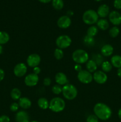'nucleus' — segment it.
<instances>
[{
  "mask_svg": "<svg viewBox=\"0 0 121 122\" xmlns=\"http://www.w3.org/2000/svg\"><path fill=\"white\" fill-rule=\"evenodd\" d=\"M93 112L98 119L107 120L110 119L112 114V110L109 106L103 102H98L94 106Z\"/></svg>",
  "mask_w": 121,
  "mask_h": 122,
  "instance_id": "f257e3e1",
  "label": "nucleus"
},
{
  "mask_svg": "<svg viewBox=\"0 0 121 122\" xmlns=\"http://www.w3.org/2000/svg\"><path fill=\"white\" fill-rule=\"evenodd\" d=\"M65 101L60 97H55L49 102V108L55 113H59L65 109Z\"/></svg>",
  "mask_w": 121,
  "mask_h": 122,
  "instance_id": "f03ea898",
  "label": "nucleus"
},
{
  "mask_svg": "<svg viewBox=\"0 0 121 122\" xmlns=\"http://www.w3.org/2000/svg\"><path fill=\"white\" fill-rule=\"evenodd\" d=\"M72 58L76 64H84L86 63L89 60V56L87 52L82 49H78L73 52Z\"/></svg>",
  "mask_w": 121,
  "mask_h": 122,
  "instance_id": "7ed1b4c3",
  "label": "nucleus"
},
{
  "mask_svg": "<svg viewBox=\"0 0 121 122\" xmlns=\"http://www.w3.org/2000/svg\"><path fill=\"white\" fill-rule=\"evenodd\" d=\"M63 96L66 100H73L77 97L78 91L76 87L72 84L67 83L63 86L62 92Z\"/></svg>",
  "mask_w": 121,
  "mask_h": 122,
  "instance_id": "20e7f679",
  "label": "nucleus"
},
{
  "mask_svg": "<svg viewBox=\"0 0 121 122\" xmlns=\"http://www.w3.org/2000/svg\"><path fill=\"white\" fill-rule=\"evenodd\" d=\"M83 21L88 25H93L98 20V15L97 12L93 10H88L83 14Z\"/></svg>",
  "mask_w": 121,
  "mask_h": 122,
  "instance_id": "39448f33",
  "label": "nucleus"
},
{
  "mask_svg": "<svg viewBox=\"0 0 121 122\" xmlns=\"http://www.w3.org/2000/svg\"><path fill=\"white\" fill-rule=\"evenodd\" d=\"M55 42L58 48L62 50L68 48L71 45L72 40L69 36L66 35H62L56 38Z\"/></svg>",
  "mask_w": 121,
  "mask_h": 122,
  "instance_id": "423d86ee",
  "label": "nucleus"
},
{
  "mask_svg": "<svg viewBox=\"0 0 121 122\" xmlns=\"http://www.w3.org/2000/svg\"><path fill=\"white\" fill-rule=\"evenodd\" d=\"M77 78L79 82L84 84H88L93 80V75L87 70H82L78 72Z\"/></svg>",
  "mask_w": 121,
  "mask_h": 122,
  "instance_id": "0eeeda50",
  "label": "nucleus"
},
{
  "mask_svg": "<svg viewBox=\"0 0 121 122\" xmlns=\"http://www.w3.org/2000/svg\"><path fill=\"white\" fill-rule=\"evenodd\" d=\"M41 61V58L37 54H31L27 57V64L30 67L34 68L38 66Z\"/></svg>",
  "mask_w": 121,
  "mask_h": 122,
  "instance_id": "6e6552de",
  "label": "nucleus"
},
{
  "mask_svg": "<svg viewBox=\"0 0 121 122\" xmlns=\"http://www.w3.org/2000/svg\"><path fill=\"white\" fill-rule=\"evenodd\" d=\"M27 71V67L26 64L23 63H18L15 66L13 70V72L15 76L21 77L25 76Z\"/></svg>",
  "mask_w": 121,
  "mask_h": 122,
  "instance_id": "1a4fd4ad",
  "label": "nucleus"
},
{
  "mask_svg": "<svg viewBox=\"0 0 121 122\" xmlns=\"http://www.w3.org/2000/svg\"><path fill=\"white\" fill-rule=\"evenodd\" d=\"M93 79L96 83L98 84H104L107 81V76L106 73L102 70H97L94 73L93 75Z\"/></svg>",
  "mask_w": 121,
  "mask_h": 122,
  "instance_id": "9d476101",
  "label": "nucleus"
},
{
  "mask_svg": "<svg viewBox=\"0 0 121 122\" xmlns=\"http://www.w3.org/2000/svg\"><path fill=\"white\" fill-rule=\"evenodd\" d=\"M39 81L38 75L34 73H30L27 75L24 78V83L26 86L29 87L34 86L37 85Z\"/></svg>",
  "mask_w": 121,
  "mask_h": 122,
  "instance_id": "9b49d317",
  "label": "nucleus"
},
{
  "mask_svg": "<svg viewBox=\"0 0 121 122\" xmlns=\"http://www.w3.org/2000/svg\"><path fill=\"white\" fill-rule=\"evenodd\" d=\"M108 17L110 22L115 26L121 24V14L117 11H112L110 12Z\"/></svg>",
  "mask_w": 121,
  "mask_h": 122,
  "instance_id": "f8f14e48",
  "label": "nucleus"
},
{
  "mask_svg": "<svg viewBox=\"0 0 121 122\" xmlns=\"http://www.w3.org/2000/svg\"><path fill=\"white\" fill-rule=\"evenodd\" d=\"M71 20L68 15H62L58 19L57 25L60 29H67L71 26Z\"/></svg>",
  "mask_w": 121,
  "mask_h": 122,
  "instance_id": "ddd939ff",
  "label": "nucleus"
},
{
  "mask_svg": "<svg viewBox=\"0 0 121 122\" xmlns=\"http://www.w3.org/2000/svg\"><path fill=\"white\" fill-rule=\"evenodd\" d=\"M97 13L98 17L102 19H104L109 15L110 13V8L107 4H102L98 7Z\"/></svg>",
  "mask_w": 121,
  "mask_h": 122,
  "instance_id": "4468645a",
  "label": "nucleus"
},
{
  "mask_svg": "<svg viewBox=\"0 0 121 122\" xmlns=\"http://www.w3.org/2000/svg\"><path fill=\"white\" fill-rule=\"evenodd\" d=\"M55 80L56 83L60 86L65 85L68 82L67 76L65 73L62 72L57 73L55 77Z\"/></svg>",
  "mask_w": 121,
  "mask_h": 122,
  "instance_id": "2eb2a0df",
  "label": "nucleus"
},
{
  "mask_svg": "<svg viewBox=\"0 0 121 122\" xmlns=\"http://www.w3.org/2000/svg\"><path fill=\"white\" fill-rule=\"evenodd\" d=\"M15 119L17 122H30L29 115L24 110L18 112L15 114Z\"/></svg>",
  "mask_w": 121,
  "mask_h": 122,
  "instance_id": "dca6fc26",
  "label": "nucleus"
},
{
  "mask_svg": "<svg viewBox=\"0 0 121 122\" xmlns=\"http://www.w3.org/2000/svg\"><path fill=\"white\" fill-rule=\"evenodd\" d=\"M19 107L24 110H27L32 106V101L27 97H21L19 100Z\"/></svg>",
  "mask_w": 121,
  "mask_h": 122,
  "instance_id": "f3484780",
  "label": "nucleus"
},
{
  "mask_svg": "<svg viewBox=\"0 0 121 122\" xmlns=\"http://www.w3.org/2000/svg\"><path fill=\"white\" fill-rule=\"evenodd\" d=\"M113 52V47L110 44H105L101 48V53L104 57H109Z\"/></svg>",
  "mask_w": 121,
  "mask_h": 122,
  "instance_id": "a211bd4d",
  "label": "nucleus"
},
{
  "mask_svg": "<svg viewBox=\"0 0 121 122\" xmlns=\"http://www.w3.org/2000/svg\"><path fill=\"white\" fill-rule=\"evenodd\" d=\"M97 24V27L98 29L102 30H106L109 27V23L108 20L106 19H98Z\"/></svg>",
  "mask_w": 121,
  "mask_h": 122,
  "instance_id": "6ab92c4d",
  "label": "nucleus"
},
{
  "mask_svg": "<svg viewBox=\"0 0 121 122\" xmlns=\"http://www.w3.org/2000/svg\"><path fill=\"white\" fill-rule=\"evenodd\" d=\"M110 63H111L112 66L115 67L119 69L121 67V56L119 55H115L112 56L110 59Z\"/></svg>",
  "mask_w": 121,
  "mask_h": 122,
  "instance_id": "aec40b11",
  "label": "nucleus"
},
{
  "mask_svg": "<svg viewBox=\"0 0 121 122\" xmlns=\"http://www.w3.org/2000/svg\"><path fill=\"white\" fill-rule=\"evenodd\" d=\"M86 69L90 73H94L97 71V64L96 62L93 60H88L86 63Z\"/></svg>",
  "mask_w": 121,
  "mask_h": 122,
  "instance_id": "412c9836",
  "label": "nucleus"
},
{
  "mask_svg": "<svg viewBox=\"0 0 121 122\" xmlns=\"http://www.w3.org/2000/svg\"><path fill=\"white\" fill-rule=\"evenodd\" d=\"M37 104L39 108L42 110H46L49 107V102L46 98H40L37 101Z\"/></svg>",
  "mask_w": 121,
  "mask_h": 122,
  "instance_id": "4be33fe9",
  "label": "nucleus"
},
{
  "mask_svg": "<svg viewBox=\"0 0 121 122\" xmlns=\"http://www.w3.org/2000/svg\"><path fill=\"white\" fill-rule=\"evenodd\" d=\"M10 95L11 97V98L13 100H14V101H17V100H20V98H21V92L18 88H13L11 90V91Z\"/></svg>",
  "mask_w": 121,
  "mask_h": 122,
  "instance_id": "5701e85b",
  "label": "nucleus"
},
{
  "mask_svg": "<svg viewBox=\"0 0 121 122\" xmlns=\"http://www.w3.org/2000/svg\"><path fill=\"white\" fill-rule=\"evenodd\" d=\"M9 40V35L8 33L4 31H0V45L7 44Z\"/></svg>",
  "mask_w": 121,
  "mask_h": 122,
  "instance_id": "b1692460",
  "label": "nucleus"
},
{
  "mask_svg": "<svg viewBox=\"0 0 121 122\" xmlns=\"http://www.w3.org/2000/svg\"><path fill=\"white\" fill-rule=\"evenodd\" d=\"M98 32V29L96 26L92 25L88 28L87 30V35L91 37H94Z\"/></svg>",
  "mask_w": 121,
  "mask_h": 122,
  "instance_id": "393cba45",
  "label": "nucleus"
},
{
  "mask_svg": "<svg viewBox=\"0 0 121 122\" xmlns=\"http://www.w3.org/2000/svg\"><path fill=\"white\" fill-rule=\"evenodd\" d=\"M83 42L86 46H93L95 44V39L94 37L90 36L88 35H86L83 38Z\"/></svg>",
  "mask_w": 121,
  "mask_h": 122,
  "instance_id": "a878e982",
  "label": "nucleus"
},
{
  "mask_svg": "<svg viewBox=\"0 0 121 122\" xmlns=\"http://www.w3.org/2000/svg\"><path fill=\"white\" fill-rule=\"evenodd\" d=\"M52 4L53 8L56 10H60L64 8V6L63 0H52Z\"/></svg>",
  "mask_w": 121,
  "mask_h": 122,
  "instance_id": "bb28decb",
  "label": "nucleus"
},
{
  "mask_svg": "<svg viewBox=\"0 0 121 122\" xmlns=\"http://www.w3.org/2000/svg\"><path fill=\"white\" fill-rule=\"evenodd\" d=\"M102 71H104V73H107L110 72L112 69V65L111 63L108 61H105L102 63Z\"/></svg>",
  "mask_w": 121,
  "mask_h": 122,
  "instance_id": "cd10ccee",
  "label": "nucleus"
},
{
  "mask_svg": "<svg viewBox=\"0 0 121 122\" xmlns=\"http://www.w3.org/2000/svg\"><path fill=\"white\" fill-rule=\"evenodd\" d=\"M120 33V30L118 27L117 26H113L111 27L109 30V34L110 37L113 38H116L119 35Z\"/></svg>",
  "mask_w": 121,
  "mask_h": 122,
  "instance_id": "c85d7f7f",
  "label": "nucleus"
},
{
  "mask_svg": "<svg viewBox=\"0 0 121 122\" xmlns=\"http://www.w3.org/2000/svg\"><path fill=\"white\" fill-rule=\"evenodd\" d=\"M64 53L63 52L62 50H61L60 48H56L55 50L54 57L56 60H61L64 57Z\"/></svg>",
  "mask_w": 121,
  "mask_h": 122,
  "instance_id": "c756f323",
  "label": "nucleus"
},
{
  "mask_svg": "<svg viewBox=\"0 0 121 122\" xmlns=\"http://www.w3.org/2000/svg\"><path fill=\"white\" fill-rule=\"evenodd\" d=\"M52 91L55 95H59L62 92V87L58 84H56L52 87Z\"/></svg>",
  "mask_w": 121,
  "mask_h": 122,
  "instance_id": "7c9ffc66",
  "label": "nucleus"
},
{
  "mask_svg": "<svg viewBox=\"0 0 121 122\" xmlns=\"http://www.w3.org/2000/svg\"><path fill=\"white\" fill-rule=\"evenodd\" d=\"M92 60L96 62V63L97 64V66L100 65V64L102 65V63L103 62V56H102V55H100V54L94 55V58Z\"/></svg>",
  "mask_w": 121,
  "mask_h": 122,
  "instance_id": "2f4dec72",
  "label": "nucleus"
},
{
  "mask_svg": "<svg viewBox=\"0 0 121 122\" xmlns=\"http://www.w3.org/2000/svg\"><path fill=\"white\" fill-rule=\"evenodd\" d=\"M87 122H98V119L95 114H90L87 117Z\"/></svg>",
  "mask_w": 121,
  "mask_h": 122,
  "instance_id": "473e14b6",
  "label": "nucleus"
},
{
  "mask_svg": "<svg viewBox=\"0 0 121 122\" xmlns=\"http://www.w3.org/2000/svg\"><path fill=\"white\" fill-rule=\"evenodd\" d=\"M19 108V103H17V102H13L11 104L9 108H10V110L13 112H15L17 111H18Z\"/></svg>",
  "mask_w": 121,
  "mask_h": 122,
  "instance_id": "72a5a7b5",
  "label": "nucleus"
},
{
  "mask_svg": "<svg viewBox=\"0 0 121 122\" xmlns=\"http://www.w3.org/2000/svg\"><path fill=\"white\" fill-rule=\"evenodd\" d=\"M113 6L116 9H121V0H114Z\"/></svg>",
  "mask_w": 121,
  "mask_h": 122,
  "instance_id": "f704fd0d",
  "label": "nucleus"
},
{
  "mask_svg": "<svg viewBox=\"0 0 121 122\" xmlns=\"http://www.w3.org/2000/svg\"><path fill=\"white\" fill-rule=\"evenodd\" d=\"M43 83L44 86H49L51 85V83H52V81H51V79L49 77H45L43 79Z\"/></svg>",
  "mask_w": 121,
  "mask_h": 122,
  "instance_id": "c9c22d12",
  "label": "nucleus"
},
{
  "mask_svg": "<svg viewBox=\"0 0 121 122\" xmlns=\"http://www.w3.org/2000/svg\"><path fill=\"white\" fill-rule=\"evenodd\" d=\"M10 119L9 117L6 115H2L0 116V122H9Z\"/></svg>",
  "mask_w": 121,
  "mask_h": 122,
  "instance_id": "e433bc0d",
  "label": "nucleus"
},
{
  "mask_svg": "<svg viewBox=\"0 0 121 122\" xmlns=\"http://www.w3.org/2000/svg\"><path fill=\"white\" fill-rule=\"evenodd\" d=\"M40 71H41V69H40V68L39 67L37 66L33 68V73H34L35 75H38L40 73Z\"/></svg>",
  "mask_w": 121,
  "mask_h": 122,
  "instance_id": "4c0bfd02",
  "label": "nucleus"
},
{
  "mask_svg": "<svg viewBox=\"0 0 121 122\" xmlns=\"http://www.w3.org/2000/svg\"><path fill=\"white\" fill-rule=\"evenodd\" d=\"M74 69L75 71H77V72H79L81 70H82V67L81 66V64H76L74 66Z\"/></svg>",
  "mask_w": 121,
  "mask_h": 122,
  "instance_id": "58836bf2",
  "label": "nucleus"
},
{
  "mask_svg": "<svg viewBox=\"0 0 121 122\" xmlns=\"http://www.w3.org/2000/svg\"><path fill=\"white\" fill-rule=\"evenodd\" d=\"M5 76V72L2 69H0V82L2 81L4 78Z\"/></svg>",
  "mask_w": 121,
  "mask_h": 122,
  "instance_id": "ea45409f",
  "label": "nucleus"
},
{
  "mask_svg": "<svg viewBox=\"0 0 121 122\" xmlns=\"http://www.w3.org/2000/svg\"><path fill=\"white\" fill-rule=\"evenodd\" d=\"M40 2H42V3L43 4H47V3H49L50 2L52 1V0H38Z\"/></svg>",
  "mask_w": 121,
  "mask_h": 122,
  "instance_id": "a19ab883",
  "label": "nucleus"
},
{
  "mask_svg": "<svg viewBox=\"0 0 121 122\" xmlns=\"http://www.w3.org/2000/svg\"><path fill=\"white\" fill-rule=\"evenodd\" d=\"M117 76H118V77H121V67L117 69Z\"/></svg>",
  "mask_w": 121,
  "mask_h": 122,
  "instance_id": "79ce46f5",
  "label": "nucleus"
},
{
  "mask_svg": "<svg viewBox=\"0 0 121 122\" xmlns=\"http://www.w3.org/2000/svg\"><path fill=\"white\" fill-rule=\"evenodd\" d=\"M117 115H118L119 118L121 120V108L118 110V113H117Z\"/></svg>",
  "mask_w": 121,
  "mask_h": 122,
  "instance_id": "37998d69",
  "label": "nucleus"
},
{
  "mask_svg": "<svg viewBox=\"0 0 121 122\" xmlns=\"http://www.w3.org/2000/svg\"><path fill=\"white\" fill-rule=\"evenodd\" d=\"M2 51H3V48H2V45H0V54H2Z\"/></svg>",
  "mask_w": 121,
  "mask_h": 122,
  "instance_id": "c03bdc74",
  "label": "nucleus"
},
{
  "mask_svg": "<svg viewBox=\"0 0 121 122\" xmlns=\"http://www.w3.org/2000/svg\"><path fill=\"white\" fill-rule=\"evenodd\" d=\"M94 1H97V2H99V1H103V0H94Z\"/></svg>",
  "mask_w": 121,
  "mask_h": 122,
  "instance_id": "a18cd8bd",
  "label": "nucleus"
},
{
  "mask_svg": "<svg viewBox=\"0 0 121 122\" xmlns=\"http://www.w3.org/2000/svg\"><path fill=\"white\" fill-rule=\"evenodd\" d=\"M30 122H37V121H35V120H33V121Z\"/></svg>",
  "mask_w": 121,
  "mask_h": 122,
  "instance_id": "49530a36",
  "label": "nucleus"
}]
</instances>
